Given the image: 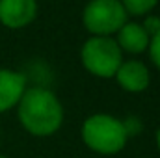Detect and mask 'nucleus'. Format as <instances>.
Here are the masks:
<instances>
[{
	"label": "nucleus",
	"instance_id": "4",
	"mask_svg": "<svg viewBox=\"0 0 160 158\" xmlns=\"http://www.w3.org/2000/svg\"><path fill=\"white\" fill-rule=\"evenodd\" d=\"M86 28L99 37H108L127 24V11L119 0H91L84 9Z\"/></svg>",
	"mask_w": 160,
	"mask_h": 158
},
{
	"label": "nucleus",
	"instance_id": "9",
	"mask_svg": "<svg viewBox=\"0 0 160 158\" xmlns=\"http://www.w3.org/2000/svg\"><path fill=\"white\" fill-rule=\"evenodd\" d=\"M125 7V11L132 13V15H143L147 11H151L158 0H119Z\"/></svg>",
	"mask_w": 160,
	"mask_h": 158
},
{
	"label": "nucleus",
	"instance_id": "8",
	"mask_svg": "<svg viewBox=\"0 0 160 158\" xmlns=\"http://www.w3.org/2000/svg\"><path fill=\"white\" fill-rule=\"evenodd\" d=\"M118 47L121 50H127L130 54H138V52H143L147 47H149V36L147 32L143 30L142 24H136V22H128V24H123L119 30H118Z\"/></svg>",
	"mask_w": 160,
	"mask_h": 158
},
{
	"label": "nucleus",
	"instance_id": "2",
	"mask_svg": "<svg viewBox=\"0 0 160 158\" xmlns=\"http://www.w3.org/2000/svg\"><path fill=\"white\" fill-rule=\"evenodd\" d=\"M82 141L84 145L102 156L119 155L127 147L128 134L123 121L110 114H93L82 123Z\"/></svg>",
	"mask_w": 160,
	"mask_h": 158
},
{
	"label": "nucleus",
	"instance_id": "6",
	"mask_svg": "<svg viewBox=\"0 0 160 158\" xmlns=\"http://www.w3.org/2000/svg\"><path fill=\"white\" fill-rule=\"evenodd\" d=\"M26 91V77L17 71L0 69V114L15 108Z\"/></svg>",
	"mask_w": 160,
	"mask_h": 158
},
{
	"label": "nucleus",
	"instance_id": "7",
	"mask_svg": "<svg viewBox=\"0 0 160 158\" xmlns=\"http://www.w3.org/2000/svg\"><path fill=\"white\" fill-rule=\"evenodd\" d=\"M116 78L118 84L125 91L128 93H140V91H145L147 86H149V71L147 67L142 63V62H136V60H130V62H123L116 73Z\"/></svg>",
	"mask_w": 160,
	"mask_h": 158
},
{
	"label": "nucleus",
	"instance_id": "1",
	"mask_svg": "<svg viewBox=\"0 0 160 158\" xmlns=\"http://www.w3.org/2000/svg\"><path fill=\"white\" fill-rule=\"evenodd\" d=\"M17 117L28 134L48 138L56 134L63 123V106L50 89L34 86L22 93L17 104Z\"/></svg>",
	"mask_w": 160,
	"mask_h": 158
},
{
	"label": "nucleus",
	"instance_id": "10",
	"mask_svg": "<svg viewBox=\"0 0 160 158\" xmlns=\"http://www.w3.org/2000/svg\"><path fill=\"white\" fill-rule=\"evenodd\" d=\"M149 54H151L153 63L160 69V30L149 39Z\"/></svg>",
	"mask_w": 160,
	"mask_h": 158
},
{
	"label": "nucleus",
	"instance_id": "5",
	"mask_svg": "<svg viewBox=\"0 0 160 158\" xmlns=\"http://www.w3.org/2000/svg\"><path fill=\"white\" fill-rule=\"evenodd\" d=\"M38 13L36 0H0V22L8 28H22Z\"/></svg>",
	"mask_w": 160,
	"mask_h": 158
},
{
	"label": "nucleus",
	"instance_id": "13",
	"mask_svg": "<svg viewBox=\"0 0 160 158\" xmlns=\"http://www.w3.org/2000/svg\"><path fill=\"white\" fill-rule=\"evenodd\" d=\"M0 158H8V156H4V155H0Z\"/></svg>",
	"mask_w": 160,
	"mask_h": 158
},
{
	"label": "nucleus",
	"instance_id": "12",
	"mask_svg": "<svg viewBox=\"0 0 160 158\" xmlns=\"http://www.w3.org/2000/svg\"><path fill=\"white\" fill-rule=\"evenodd\" d=\"M157 147H158V151H160V130L157 132Z\"/></svg>",
	"mask_w": 160,
	"mask_h": 158
},
{
	"label": "nucleus",
	"instance_id": "3",
	"mask_svg": "<svg viewBox=\"0 0 160 158\" xmlns=\"http://www.w3.org/2000/svg\"><path fill=\"white\" fill-rule=\"evenodd\" d=\"M80 58L84 67L99 78L116 77L119 65L123 63V54L116 39L99 37V36H93L91 39L84 43Z\"/></svg>",
	"mask_w": 160,
	"mask_h": 158
},
{
	"label": "nucleus",
	"instance_id": "11",
	"mask_svg": "<svg viewBox=\"0 0 160 158\" xmlns=\"http://www.w3.org/2000/svg\"><path fill=\"white\" fill-rule=\"evenodd\" d=\"M143 30L147 32V36H149V39H151V36H155V34L160 30V19H157V17L147 19L145 24H143Z\"/></svg>",
	"mask_w": 160,
	"mask_h": 158
}]
</instances>
